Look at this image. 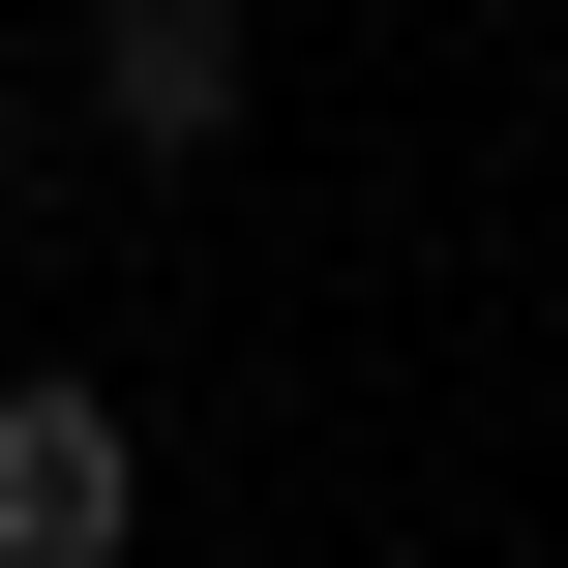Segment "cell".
<instances>
[{
    "mask_svg": "<svg viewBox=\"0 0 568 568\" xmlns=\"http://www.w3.org/2000/svg\"><path fill=\"white\" fill-rule=\"evenodd\" d=\"M0 568H150V419L120 389H0Z\"/></svg>",
    "mask_w": 568,
    "mask_h": 568,
    "instance_id": "1",
    "label": "cell"
},
{
    "mask_svg": "<svg viewBox=\"0 0 568 568\" xmlns=\"http://www.w3.org/2000/svg\"><path fill=\"white\" fill-rule=\"evenodd\" d=\"M90 120L120 150H240V0H90Z\"/></svg>",
    "mask_w": 568,
    "mask_h": 568,
    "instance_id": "2",
    "label": "cell"
}]
</instances>
